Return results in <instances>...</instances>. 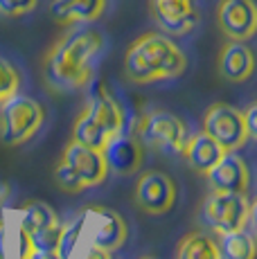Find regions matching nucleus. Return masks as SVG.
I'll return each instance as SVG.
<instances>
[{
  "mask_svg": "<svg viewBox=\"0 0 257 259\" xmlns=\"http://www.w3.org/2000/svg\"><path fill=\"white\" fill-rule=\"evenodd\" d=\"M224 153L226 151L219 147V144L201 131V133H196V136H187L181 156L185 158V162L190 165L192 171L205 176V174L217 165V160H219Z\"/></svg>",
  "mask_w": 257,
  "mask_h": 259,
  "instance_id": "f3484780",
  "label": "nucleus"
},
{
  "mask_svg": "<svg viewBox=\"0 0 257 259\" xmlns=\"http://www.w3.org/2000/svg\"><path fill=\"white\" fill-rule=\"evenodd\" d=\"M83 223H86V210H83L70 226H66L61 230V237H59V246H57V255L61 259H70L72 250H75L79 237H81V230H83Z\"/></svg>",
  "mask_w": 257,
  "mask_h": 259,
  "instance_id": "4be33fe9",
  "label": "nucleus"
},
{
  "mask_svg": "<svg viewBox=\"0 0 257 259\" xmlns=\"http://www.w3.org/2000/svg\"><path fill=\"white\" fill-rule=\"evenodd\" d=\"M54 183H57L59 189H63L66 194H79L86 189L83 183L79 181V176L63 160H59V165L54 167Z\"/></svg>",
  "mask_w": 257,
  "mask_h": 259,
  "instance_id": "393cba45",
  "label": "nucleus"
},
{
  "mask_svg": "<svg viewBox=\"0 0 257 259\" xmlns=\"http://www.w3.org/2000/svg\"><path fill=\"white\" fill-rule=\"evenodd\" d=\"M106 0H52L50 16L59 25L93 23L104 14Z\"/></svg>",
  "mask_w": 257,
  "mask_h": 259,
  "instance_id": "dca6fc26",
  "label": "nucleus"
},
{
  "mask_svg": "<svg viewBox=\"0 0 257 259\" xmlns=\"http://www.w3.org/2000/svg\"><path fill=\"white\" fill-rule=\"evenodd\" d=\"M108 138L111 136H108L100 124L88 115L86 108H81V113H79L75 124H72V140L79 142V144H86V147H91V149H97V151H102V149L106 147Z\"/></svg>",
  "mask_w": 257,
  "mask_h": 259,
  "instance_id": "6ab92c4d",
  "label": "nucleus"
},
{
  "mask_svg": "<svg viewBox=\"0 0 257 259\" xmlns=\"http://www.w3.org/2000/svg\"><path fill=\"white\" fill-rule=\"evenodd\" d=\"M205 178L212 192H248L250 185L248 165L237 151H226Z\"/></svg>",
  "mask_w": 257,
  "mask_h": 259,
  "instance_id": "f8f14e48",
  "label": "nucleus"
},
{
  "mask_svg": "<svg viewBox=\"0 0 257 259\" xmlns=\"http://www.w3.org/2000/svg\"><path fill=\"white\" fill-rule=\"evenodd\" d=\"M133 136L142 142V147H149L165 156H181L187 140V126L174 113L165 108H151L138 117Z\"/></svg>",
  "mask_w": 257,
  "mask_h": 259,
  "instance_id": "20e7f679",
  "label": "nucleus"
},
{
  "mask_svg": "<svg viewBox=\"0 0 257 259\" xmlns=\"http://www.w3.org/2000/svg\"><path fill=\"white\" fill-rule=\"evenodd\" d=\"M149 12L167 36H185L199 23L196 0H149Z\"/></svg>",
  "mask_w": 257,
  "mask_h": 259,
  "instance_id": "6e6552de",
  "label": "nucleus"
},
{
  "mask_svg": "<svg viewBox=\"0 0 257 259\" xmlns=\"http://www.w3.org/2000/svg\"><path fill=\"white\" fill-rule=\"evenodd\" d=\"M88 259H111V252L100 250V248L91 246V255H88Z\"/></svg>",
  "mask_w": 257,
  "mask_h": 259,
  "instance_id": "7c9ffc66",
  "label": "nucleus"
},
{
  "mask_svg": "<svg viewBox=\"0 0 257 259\" xmlns=\"http://www.w3.org/2000/svg\"><path fill=\"white\" fill-rule=\"evenodd\" d=\"M217 23L230 41H248L257 29V7L253 0H221Z\"/></svg>",
  "mask_w": 257,
  "mask_h": 259,
  "instance_id": "1a4fd4ad",
  "label": "nucleus"
},
{
  "mask_svg": "<svg viewBox=\"0 0 257 259\" xmlns=\"http://www.w3.org/2000/svg\"><path fill=\"white\" fill-rule=\"evenodd\" d=\"M88 214L95 217V228H93V246L106 252L120 250L128 239V226L122 219V214H117L111 207H88Z\"/></svg>",
  "mask_w": 257,
  "mask_h": 259,
  "instance_id": "ddd939ff",
  "label": "nucleus"
},
{
  "mask_svg": "<svg viewBox=\"0 0 257 259\" xmlns=\"http://www.w3.org/2000/svg\"><path fill=\"white\" fill-rule=\"evenodd\" d=\"M217 246H219L221 259H255L257 255L255 237L250 232H246L244 228L219 235Z\"/></svg>",
  "mask_w": 257,
  "mask_h": 259,
  "instance_id": "a211bd4d",
  "label": "nucleus"
},
{
  "mask_svg": "<svg viewBox=\"0 0 257 259\" xmlns=\"http://www.w3.org/2000/svg\"><path fill=\"white\" fill-rule=\"evenodd\" d=\"M61 230H63L61 223H54V226H48V228H43V230L32 232V235H29V239H32L34 250L57 252V246H59V237H61Z\"/></svg>",
  "mask_w": 257,
  "mask_h": 259,
  "instance_id": "b1692460",
  "label": "nucleus"
},
{
  "mask_svg": "<svg viewBox=\"0 0 257 259\" xmlns=\"http://www.w3.org/2000/svg\"><path fill=\"white\" fill-rule=\"evenodd\" d=\"M34 252V246H32V239L21 226H18V259H29V255Z\"/></svg>",
  "mask_w": 257,
  "mask_h": 259,
  "instance_id": "bb28decb",
  "label": "nucleus"
},
{
  "mask_svg": "<svg viewBox=\"0 0 257 259\" xmlns=\"http://www.w3.org/2000/svg\"><path fill=\"white\" fill-rule=\"evenodd\" d=\"M176 194H179V189H176V183L169 174L160 171V169H149L138 178L133 201L145 214L160 217L174 207Z\"/></svg>",
  "mask_w": 257,
  "mask_h": 259,
  "instance_id": "0eeeda50",
  "label": "nucleus"
},
{
  "mask_svg": "<svg viewBox=\"0 0 257 259\" xmlns=\"http://www.w3.org/2000/svg\"><path fill=\"white\" fill-rule=\"evenodd\" d=\"M255 57L244 41H228L219 54V74L230 83H241L253 77Z\"/></svg>",
  "mask_w": 257,
  "mask_h": 259,
  "instance_id": "2eb2a0df",
  "label": "nucleus"
},
{
  "mask_svg": "<svg viewBox=\"0 0 257 259\" xmlns=\"http://www.w3.org/2000/svg\"><path fill=\"white\" fill-rule=\"evenodd\" d=\"M244 122H246V128H248V136L255 138L257 136V106L250 104L248 111L244 113Z\"/></svg>",
  "mask_w": 257,
  "mask_h": 259,
  "instance_id": "cd10ccee",
  "label": "nucleus"
},
{
  "mask_svg": "<svg viewBox=\"0 0 257 259\" xmlns=\"http://www.w3.org/2000/svg\"><path fill=\"white\" fill-rule=\"evenodd\" d=\"M18 88H21V74L7 59L0 57V104L16 95Z\"/></svg>",
  "mask_w": 257,
  "mask_h": 259,
  "instance_id": "5701e85b",
  "label": "nucleus"
},
{
  "mask_svg": "<svg viewBox=\"0 0 257 259\" xmlns=\"http://www.w3.org/2000/svg\"><path fill=\"white\" fill-rule=\"evenodd\" d=\"M46 122V108L27 95H12L0 104V142L18 147L29 142Z\"/></svg>",
  "mask_w": 257,
  "mask_h": 259,
  "instance_id": "7ed1b4c3",
  "label": "nucleus"
},
{
  "mask_svg": "<svg viewBox=\"0 0 257 259\" xmlns=\"http://www.w3.org/2000/svg\"><path fill=\"white\" fill-rule=\"evenodd\" d=\"M179 259H221L219 246L210 235L201 230H194L179 246Z\"/></svg>",
  "mask_w": 257,
  "mask_h": 259,
  "instance_id": "aec40b11",
  "label": "nucleus"
},
{
  "mask_svg": "<svg viewBox=\"0 0 257 259\" xmlns=\"http://www.w3.org/2000/svg\"><path fill=\"white\" fill-rule=\"evenodd\" d=\"M102 156L106 160L108 174H117V176H131L142 165L145 158V147L133 133H115L108 138L106 147L102 149Z\"/></svg>",
  "mask_w": 257,
  "mask_h": 259,
  "instance_id": "9d476101",
  "label": "nucleus"
},
{
  "mask_svg": "<svg viewBox=\"0 0 257 259\" xmlns=\"http://www.w3.org/2000/svg\"><path fill=\"white\" fill-rule=\"evenodd\" d=\"M38 0H0V16L5 18H18L34 12Z\"/></svg>",
  "mask_w": 257,
  "mask_h": 259,
  "instance_id": "a878e982",
  "label": "nucleus"
},
{
  "mask_svg": "<svg viewBox=\"0 0 257 259\" xmlns=\"http://www.w3.org/2000/svg\"><path fill=\"white\" fill-rule=\"evenodd\" d=\"M18 219H21V228L27 235L59 223L57 212L43 201H27L25 205L21 207V212H18Z\"/></svg>",
  "mask_w": 257,
  "mask_h": 259,
  "instance_id": "412c9836",
  "label": "nucleus"
},
{
  "mask_svg": "<svg viewBox=\"0 0 257 259\" xmlns=\"http://www.w3.org/2000/svg\"><path fill=\"white\" fill-rule=\"evenodd\" d=\"M9 185L5 181H0V219H3V210H5V203H7V198H9Z\"/></svg>",
  "mask_w": 257,
  "mask_h": 259,
  "instance_id": "c85d7f7f",
  "label": "nucleus"
},
{
  "mask_svg": "<svg viewBox=\"0 0 257 259\" xmlns=\"http://www.w3.org/2000/svg\"><path fill=\"white\" fill-rule=\"evenodd\" d=\"M203 133L210 136L224 151H239L250 140L244 113L230 104H212L203 115Z\"/></svg>",
  "mask_w": 257,
  "mask_h": 259,
  "instance_id": "423d86ee",
  "label": "nucleus"
},
{
  "mask_svg": "<svg viewBox=\"0 0 257 259\" xmlns=\"http://www.w3.org/2000/svg\"><path fill=\"white\" fill-rule=\"evenodd\" d=\"M29 259H61L57 252H48V250H34Z\"/></svg>",
  "mask_w": 257,
  "mask_h": 259,
  "instance_id": "c756f323",
  "label": "nucleus"
},
{
  "mask_svg": "<svg viewBox=\"0 0 257 259\" xmlns=\"http://www.w3.org/2000/svg\"><path fill=\"white\" fill-rule=\"evenodd\" d=\"M83 108L108 136L124 131V111H122V106L117 104V99L113 97V93L108 91L104 81H95L91 97L83 104Z\"/></svg>",
  "mask_w": 257,
  "mask_h": 259,
  "instance_id": "4468645a",
  "label": "nucleus"
},
{
  "mask_svg": "<svg viewBox=\"0 0 257 259\" xmlns=\"http://www.w3.org/2000/svg\"><path fill=\"white\" fill-rule=\"evenodd\" d=\"M187 70L185 52L167 34L147 32L128 46L124 74L131 83H154L176 79Z\"/></svg>",
  "mask_w": 257,
  "mask_h": 259,
  "instance_id": "f03ea898",
  "label": "nucleus"
},
{
  "mask_svg": "<svg viewBox=\"0 0 257 259\" xmlns=\"http://www.w3.org/2000/svg\"><path fill=\"white\" fill-rule=\"evenodd\" d=\"M253 212V203L246 192H210L201 205L199 219L212 232L226 235L232 230L246 228Z\"/></svg>",
  "mask_w": 257,
  "mask_h": 259,
  "instance_id": "39448f33",
  "label": "nucleus"
},
{
  "mask_svg": "<svg viewBox=\"0 0 257 259\" xmlns=\"http://www.w3.org/2000/svg\"><path fill=\"white\" fill-rule=\"evenodd\" d=\"M61 160L79 176V181L83 183V187H97L106 181L108 176V167L104 160L102 151L91 149L86 144H79L75 140H70L63 147Z\"/></svg>",
  "mask_w": 257,
  "mask_h": 259,
  "instance_id": "9b49d317",
  "label": "nucleus"
},
{
  "mask_svg": "<svg viewBox=\"0 0 257 259\" xmlns=\"http://www.w3.org/2000/svg\"><path fill=\"white\" fill-rule=\"evenodd\" d=\"M104 48L97 29L83 27L63 34L43 57V81L52 95L81 91L93 81V66Z\"/></svg>",
  "mask_w": 257,
  "mask_h": 259,
  "instance_id": "f257e3e1",
  "label": "nucleus"
}]
</instances>
